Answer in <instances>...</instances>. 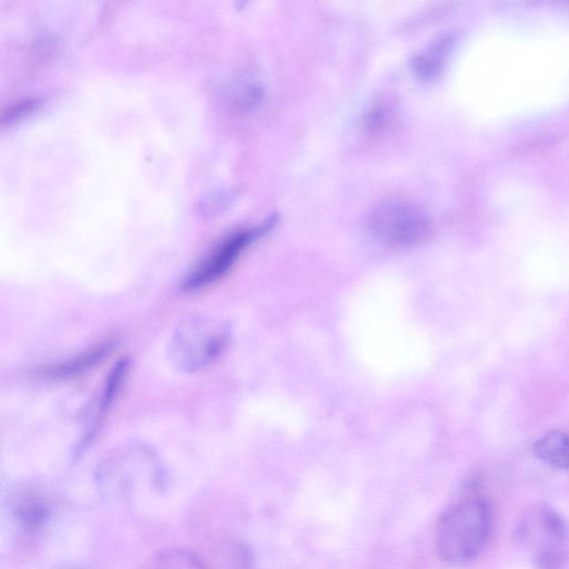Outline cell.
<instances>
[{
	"mask_svg": "<svg viewBox=\"0 0 569 569\" xmlns=\"http://www.w3.org/2000/svg\"><path fill=\"white\" fill-rule=\"evenodd\" d=\"M490 531V513L486 501L469 496L451 506L441 517L436 545L441 558L451 565L473 560L483 550Z\"/></svg>",
	"mask_w": 569,
	"mask_h": 569,
	"instance_id": "cell-1",
	"label": "cell"
},
{
	"mask_svg": "<svg viewBox=\"0 0 569 569\" xmlns=\"http://www.w3.org/2000/svg\"><path fill=\"white\" fill-rule=\"evenodd\" d=\"M229 338L227 325L204 315L188 317L177 325L170 339L169 359L180 372H201L220 358Z\"/></svg>",
	"mask_w": 569,
	"mask_h": 569,
	"instance_id": "cell-2",
	"label": "cell"
},
{
	"mask_svg": "<svg viewBox=\"0 0 569 569\" xmlns=\"http://www.w3.org/2000/svg\"><path fill=\"white\" fill-rule=\"evenodd\" d=\"M517 536L530 549L535 569H567L569 528L552 507L539 505L528 510L517 527Z\"/></svg>",
	"mask_w": 569,
	"mask_h": 569,
	"instance_id": "cell-3",
	"label": "cell"
},
{
	"mask_svg": "<svg viewBox=\"0 0 569 569\" xmlns=\"http://www.w3.org/2000/svg\"><path fill=\"white\" fill-rule=\"evenodd\" d=\"M369 227L380 242L392 248L420 245L432 234L428 215L418 205L400 198L379 204L370 214Z\"/></svg>",
	"mask_w": 569,
	"mask_h": 569,
	"instance_id": "cell-4",
	"label": "cell"
},
{
	"mask_svg": "<svg viewBox=\"0 0 569 569\" xmlns=\"http://www.w3.org/2000/svg\"><path fill=\"white\" fill-rule=\"evenodd\" d=\"M269 227L270 224H266L229 236L185 279L183 289L187 292L199 291L219 280L230 270L241 252Z\"/></svg>",
	"mask_w": 569,
	"mask_h": 569,
	"instance_id": "cell-5",
	"label": "cell"
},
{
	"mask_svg": "<svg viewBox=\"0 0 569 569\" xmlns=\"http://www.w3.org/2000/svg\"><path fill=\"white\" fill-rule=\"evenodd\" d=\"M50 514V504L40 493L28 490L15 499L14 515L20 525L29 531L41 529L48 523Z\"/></svg>",
	"mask_w": 569,
	"mask_h": 569,
	"instance_id": "cell-6",
	"label": "cell"
},
{
	"mask_svg": "<svg viewBox=\"0 0 569 569\" xmlns=\"http://www.w3.org/2000/svg\"><path fill=\"white\" fill-rule=\"evenodd\" d=\"M535 455L544 463L569 470V435L561 432H549L534 445Z\"/></svg>",
	"mask_w": 569,
	"mask_h": 569,
	"instance_id": "cell-7",
	"label": "cell"
},
{
	"mask_svg": "<svg viewBox=\"0 0 569 569\" xmlns=\"http://www.w3.org/2000/svg\"><path fill=\"white\" fill-rule=\"evenodd\" d=\"M143 569H208L195 552L183 548L163 550L152 557Z\"/></svg>",
	"mask_w": 569,
	"mask_h": 569,
	"instance_id": "cell-8",
	"label": "cell"
},
{
	"mask_svg": "<svg viewBox=\"0 0 569 569\" xmlns=\"http://www.w3.org/2000/svg\"><path fill=\"white\" fill-rule=\"evenodd\" d=\"M452 46L451 39H442L430 48L424 55H421L416 60V71L422 75L423 79H432L442 70L449 49Z\"/></svg>",
	"mask_w": 569,
	"mask_h": 569,
	"instance_id": "cell-9",
	"label": "cell"
},
{
	"mask_svg": "<svg viewBox=\"0 0 569 569\" xmlns=\"http://www.w3.org/2000/svg\"><path fill=\"white\" fill-rule=\"evenodd\" d=\"M112 350V344L107 343L100 346L90 353L84 354L77 360L65 363L56 369L50 370L48 375L51 377H70L80 374L83 371H87L99 362H101Z\"/></svg>",
	"mask_w": 569,
	"mask_h": 569,
	"instance_id": "cell-10",
	"label": "cell"
}]
</instances>
